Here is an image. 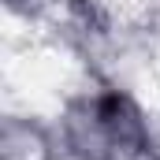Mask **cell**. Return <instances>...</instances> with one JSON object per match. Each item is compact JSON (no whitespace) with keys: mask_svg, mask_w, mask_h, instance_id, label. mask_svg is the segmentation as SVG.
I'll return each mask as SVG.
<instances>
[{"mask_svg":"<svg viewBox=\"0 0 160 160\" xmlns=\"http://www.w3.org/2000/svg\"><path fill=\"white\" fill-rule=\"evenodd\" d=\"M0 160H63V145L41 119L8 116L0 123Z\"/></svg>","mask_w":160,"mask_h":160,"instance_id":"7a4b0ae2","label":"cell"},{"mask_svg":"<svg viewBox=\"0 0 160 160\" xmlns=\"http://www.w3.org/2000/svg\"><path fill=\"white\" fill-rule=\"evenodd\" d=\"M4 4H8L11 15H19V19H26V22H52V19H60L63 11L78 8L82 0H4Z\"/></svg>","mask_w":160,"mask_h":160,"instance_id":"3957f363","label":"cell"},{"mask_svg":"<svg viewBox=\"0 0 160 160\" xmlns=\"http://www.w3.org/2000/svg\"><path fill=\"white\" fill-rule=\"evenodd\" d=\"M60 145L71 160H160V138L145 108L119 82L89 78L63 101Z\"/></svg>","mask_w":160,"mask_h":160,"instance_id":"6da1fadb","label":"cell"}]
</instances>
